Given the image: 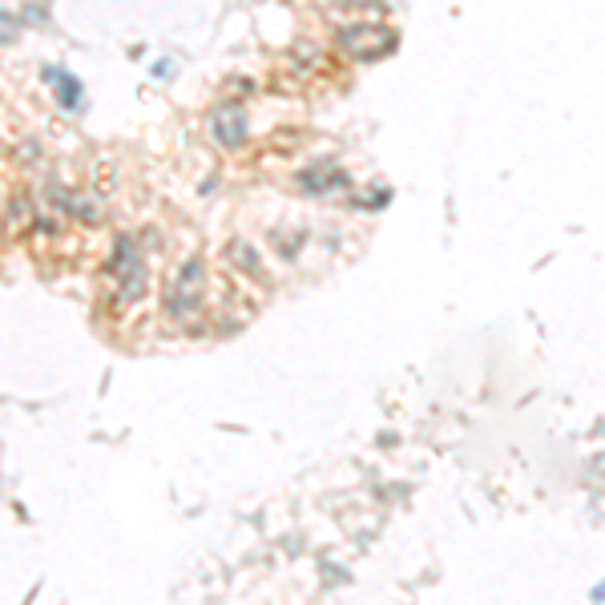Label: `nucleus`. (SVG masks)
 <instances>
[{"instance_id":"nucleus-1","label":"nucleus","mask_w":605,"mask_h":605,"mask_svg":"<svg viewBox=\"0 0 605 605\" xmlns=\"http://www.w3.org/2000/svg\"><path fill=\"white\" fill-rule=\"evenodd\" d=\"M202 287H206V266H202V258L182 263L178 279L170 283V295H166V311H170L178 323H186V319L202 308Z\"/></svg>"},{"instance_id":"nucleus-2","label":"nucleus","mask_w":605,"mask_h":605,"mask_svg":"<svg viewBox=\"0 0 605 605\" xmlns=\"http://www.w3.org/2000/svg\"><path fill=\"white\" fill-rule=\"evenodd\" d=\"M214 134L226 142V146H238L246 138V121L238 109H223V114H214Z\"/></svg>"}]
</instances>
